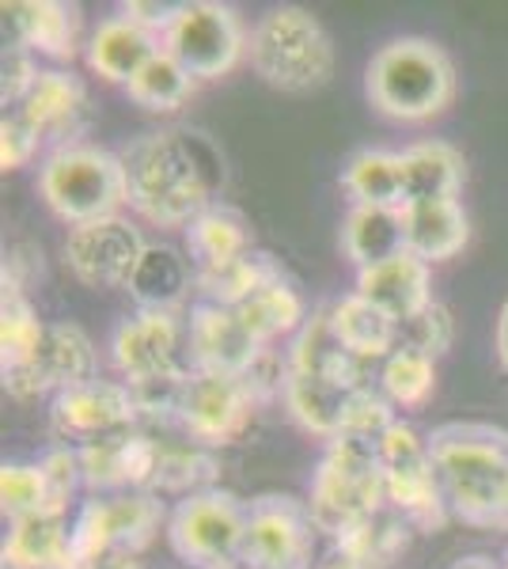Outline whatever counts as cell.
I'll use <instances>...</instances> for the list:
<instances>
[{
    "label": "cell",
    "mask_w": 508,
    "mask_h": 569,
    "mask_svg": "<svg viewBox=\"0 0 508 569\" xmlns=\"http://www.w3.org/2000/svg\"><path fill=\"white\" fill-rule=\"evenodd\" d=\"M4 23L12 27V42L31 50L34 58L72 61L80 46V8L64 0H4Z\"/></svg>",
    "instance_id": "cell-21"
},
{
    "label": "cell",
    "mask_w": 508,
    "mask_h": 569,
    "mask_svg": "<svg viewBox=\"0 0 508 569\" xmlns=\"http://www.w3.org/2000/svg\"><path fill=\"white\" fill-rule=\"evenodd\" d=\"M353 292L402 327L432 305V266L414 251H399L391 259L357 270Z\"/></svg>",
    "instance_id": "cell-20"
},
{
    "label": "cell",
    "mask_w": 508,
    "mask_h": 569,
    "mask_svg": "<svg viewBox=\"0 0 508 569\" xmlns=\"http://www.w3.org/2000/svg\"><path fill=\"white\" fill-rule=\"evenodd\" d=\"M281 278H285V270L273 262V254L247 251L243 259L220 266V270L198 273V300H212V305L239 308L243 300H251L255 292H262L266 284H273Z\"/></svg>",
    "instance_id": "cell-35"
},
{
    "label": "cell",
    "mask_w": 508,
    "mask_h": 569,
    "mask_svg": "<svg viewBox=\"0 0 508 569\" xmlns=\"http://www.w3.org/2000/svg\"><path fill=\"white\" fill-rule=\"evenodd\" d=\"M327 311H330V327H335V335L341 338V346H346V350L353 353L357 361L380 365L387 353L399 350L402 327L395 323L387 311H380L376 305H368L365 297H357V292H349V297L335 300V305H330Z\"/></svg>",
    "instance_id": "cell-28"
},
{
    "label": "cell",
    "mask_w": 508,
    "mask_h": 569,
    "mask_svg": "<svg viewBox=\"0 0 508 569\" xmlns=\"http://www.w3.org/2000/svg\"><path fill=\"white\" fill-rule=\"evenodd\" d=\"M145 247L149 243H145L141 228L122 213H114L69 228V236H64V266L84 289H129V278H133Z\"/></svg>",
    "instance_id": "cell-14"
},
{
    "label": "cell",
    "mask_w": 508,
    "mask_h": 569,
    "mask_svg": "<svg viewBox=\"0 0 508 569\" xmlns=\"http://www.w3.org/2000/svg\"><path fill=\"white\" fill-rule=\"evenodd\" d=\"M220 569H243V566H239V562H236V566H220Z\"/></svg>",
    "instance_id": "cell-49"
},
{
    "label": "cell",
    "mask_w": 508,
    "mask_h": 569,
    "mask_svg": "<svg viewBox=\"0 0 508 569\" xmlns=\"http://www.w3.org/2000/svg\"><path fill=\"white\" fill-rule=\"evenodd\" d=\"M16 114L39 133V141H58L77 144L72 137L84 130L88 122V88L77 72L69 69H42V77L34 80V88L27 91V99L16 107Z\"/></svg>",
    "instance_id": "cell-19"
},
{
    "label": "cell",
    "mask_w": 508,
    "mask_h": 569,
    "mask_svg": "<svg viewBox=\"0 0 508 569\" xmlns=\"http://www.w3.org/2000/svg\"><path fill=\"white\" fill-rule=\"evenodd\" d=\"M289 369L319 376V380H330L346 391H365L368 388V369L372 365L357 361L353 353L341 346V338L330 327V311H311L308 323L300 327V335L292 338V350L285 353Z\"/></svg>",
    "instance_id": "cell-22"
},
{
    "label": "cell",
    "mask_w": 508,
    "mask_h": 569,
    "mask_svg": "<svg viewBox=\"0 0 508 569\" xmlns=\"http://www.w3.org/2000/svg\"><path fill=\"white\" fill-rule=\"evenodd\" d=\"M99 376V357L91 338L77 323H46V338L39 353L27 365L16 369H0L4 391L20 402L42 399V395H58L64 388H77Z\"/></svg>",
    "instance_id": "cell-16"
},
{
    "label": "cell",
    "mask_w": 508,
    "mask_h": 569,
    "mask_svg": "<svg viewBox=\"0 0 508 569\" xmlns=\"http://www.w3.org/2000/svg\"><path fill=\"white\" fill-rule=\"evenodd\" d=\"M198 289V270L190 254H182L175 243H149L129 278V297L141 311H175L187 300V292Z\"/></svg>",
    "instance_id": "cell-26"
},
{
    "label": "cell",
    "mask_w": 508,
    "mask_h": 569,
    "mask_svg": "<svg viewBox=\"0 0 508 569\" xmlns=\"http://www.w3.org/2000/svg\"><path fill=\"white\" fill-rule=\"evenodd\" d=\"M122 16H129L133 23H141L145 31H152V34H168V27L171 20L179 16V4H156V0H126L122 8H118Z\"/></svg>",
    "instance_id": "cell-44"
},
{
    "label": "cell",
    "mask_w": 508,
    "mask_h": 569,
    "mask_svg": "<svg viewBox=\"0 0 508 569\" xmlns=\"http://www.w3.org/2000/svg\"><path fill=\"white\" fill-rule=\"evenodd\" d=\"M341 251H346V259L353 262L357 270L406 251L402 209L353 206L346 217V224H341Z\"/></svg>",
    "instance_id": "cell-31"
},
{
    "label": "cell",
    "mask_w": 508,
    "mask_h": 569,
    "mask_svg": "<svg viewBox=\"0 0 508 569\" xmlns=\"http://www.w3.org/2000/svg\"><path fill=\"white\" fill-rule=\"evenodd\" d=\"M372 107L399 122H429L456 99V66L429 39H391L372 53L365 72Z\"/></svg>",
    "instance_id": "cell-3"
},
{
    "label": "cell",
    "mask_w": 508,
    "mask_h": 569,
    "mask_svg": "<svg viewBox=\"0 0 508 569\" xmlns=\"http://www.w3.org/2000/svg\"><path fill=\"white\" fill-rule=\"evenodd\" d=\"M247 251H255L251 224H247V217L239 213V209L217 201V206H209L198 220H190L187 254H190V262L198 273L220 270V266L243 259Z\"/></svg>",
    "instance_id": "cell-29"
},
{
    "label": "cell",
    "mask_w": 508,
    "mask_h": 569,
    "mask_svg": "<svg viewBox=\"0 0 508 569\" xmlns=\"http://www.w3.org/2000/svg\"><path fill=\"white\" fill-rule=\"evenodd\" d=\"M160 528H168L160 493H88L72 517L69 569H99L110 558H141Z\"/></svg>",
    "instance_id": "cell-5"
},
{
    "label": "cell",
    "mask_w": 508,
    "mask_h": 569,
    "mask_svg": "<svg viewBox=\"0 0 508 569\" xmlns=\"http://www.w3.org/2000/svg\"><path fill=\"white\" fill-rule=\"evenodd\" d=\"M39 194L69 228L114 217L126 206L122 160L84 141L53 149L39 171Z\"/></svg>",
    "instance_id": "cell-6"
},
{
    "label": "cell",
    "mask_w": 508,
    "mask_h": 569,
    "mask_svg": "<svg viewBox=\"0 0 508 569\" xmlns=\"http://www.w3.org/2000/svg\"><path fill=\"white\" fill-rule=\"evenodd\" d=\"M451 569H501V562H494V558H486V555H467Z\"/></svg>",
    "instance_id": "cell-46"
},
{
    "label": "cell",
    "mask_w": 508,
    "mask_h": 569,
    "mask_svg": "<svg viewBox=\"0 0 508 569\" xmlns=\"http://www.w3.org/2000/svg\"><path fill=\"white\" fill-rule=\"evenodd\" d=\"M163 50L190 72L193 80H220L236 69L247 50L239 16L217 0H182L179 16L163 34Z\"/></svg>",
    "instance_id": "cell-12"
},
{
    "label": "cell",
    "mask_w": 508,
    "mask_h": 569,
    "mask_svg": "<svg viewBox=\"0 0 508 569\" xmlns=\"http://www.w3.org/2000/svg\"><path fill=\"white\" fill-rule=\"evenodd\" d=\"M311 569H357V566H353V562H346V558H341L338 550H330V555L322 558V562L311 566Z\"/></svg>",
    "instance_id": "cell-47"
},
{
    "label": "cell",
    "mask_w": 508,
    "mask_h": 569,
    "mask_svg": "<svg viewBox=\"0 0 508 569\" xmlns=\"http://www.w3.org/2000/svg\"><path fill=\"white\" fill-rule=\"evenodd\" d=\"M451 338H456V319H451V311L440 305V300H432L421 316L402 323V346L421 350L425 357H432V361L451 350Z\"/></svg>",
    "instance_id": "cell-41"
},
{
    "label": "cell",
    "mask_w": 508,
    "mask_h": 569,
    "mask_svg": "<svg viewBox=\"0 0 508 569\" xmlns=\"http://www.w3.org/2000/svg\"><path fill=\"white\" fill-rule=\"evenodd\" d=\"M239 319H243V327L251 330V338L258 346H270L277 342V338H297L300 327L308 323V308H303L300 292L292 289L289 278L266 284L262 292H255L251 300H243V305L236 308Z\"/></svg>",
    "instance_id": "cell-33"
},
{
    "label": "cell",
    "mask_w": 508,
    "mask_h": 569,
    "mask_svg": "<svg viewBox=\"0 0 508 569\" xmlns=\"http://www.w3.org/2000/svg\"><path fill=\"white\" fill-rule=\"evenodd\" d=\"M494 346H497V365H501V372L508 376V300L501 305V316H497V338H494Z\"/></svg>",
    "instance_id": "cell-45"
},
{
    "label": "cell",
    "mask_w": 508,
    "mask_h": 569,
    "mask_svg": "<svg viewBox=\"0 0 508 569\" xmlns=\"http://www.w3.org/2000/svg\"><path fill=\"white\" fill-rule=\"evenodd\" d=\"M39 77H42V69H39V61H34V53L16 42L8 46L4 58H0V103H4V110L20 107Z\"/></svg>",
    "instance_id": "cell-42"
},
{
    "label": "cell",
    "mask_w": 508,
    "mask_h": 569,
    "mask_svg": "<svg viewBox=\"0 0 508 569\" xmlns=\"http://www.w3.org/2000/svg\"><path fill=\"white\" fill-rule=\"evenodd\" d=\"M39 463H42L46 486H50V509L53 512H69L72 498H77L80 486H84L80 452L72 445H53V448H46V456Z\"/></svg>",
    "instance_id": "cell-40"
},
{
    "label": "cell",
    "mask_w": 508,
    "mask_h": 569,
    "mask_svg": "<svg viewBox=\"0 0 508 569\" xmlns=\"http://www.w3.org/2000/svg\"><path fill=\"white\" fill-rule=\"evenodd\" d=\"M42 338L46 323L31 300H27V289L4 278V292H0V369L27 365L39 353Z\"/></svg>",
    "instance_id": "cell-37"
},
{
    "label": "cell",
    "mask_w": 508,
    "mask_h": 569,
    "mask_svg": "<svg viewBox=\"0 0 508 569\" xmlns=\"http://www.w3.org/2000/svg\"><path fill=\"white\" fill-rule=\"evenodd\" d=\"M384 501V471H380V445L357 437L327 440V452L311 475L308 509L316 528L335 539L341 528L376 512Z\"/></svg>",
    "instance_id": "cell-7"
},
{
    "label": "cell",
    "mask_w": 508,
    "mask_h": 569,
    "mask_svg": "<svg viewBox=\"0 0 508 569\" xmlns=\"http://www.w3.org/2000/svg\"><path fill=\"white\" fill-rule=\"evenodd\" d=\"M376 383L395 410H418L437 388V361L399 342V350H391L376 365Z\"/></svg>",
    "instance_id": "cell-36"
},
{
    "label": "cell",
    "mask_w": 508,
    "mask_h": 569,
    "mask_svg": "<svg viewBox=\"0 0 508 569\" xmlns=\"http://www.w3.org/2000/svg\"><path fill=\"white\" fill-rule=\"evenodd\" d=\"M99 569H149L141 562V558H110V562H103Z\"/></svg>",
    "instance_id": "cell-48"
},
{
    "label": "cell",
    "mask_w": 508,
    "mask_h": 569,
    "mask_svg": "<svg viewBox=\"0 0 508 569\" xmlns=\"http://www.w3.org/2000/svg\"><path fill=\"white\" fill-rule=\"evenodd\" d=\"M384 501L414 531H440L448 520V498L440 486L437 463L429 452V437H421L410 421H395L380 440Z\"/></svg>",
    "instance_id": "cell-8"
},
{
    "label": "cell",
    "mask_w": 508,
    "mask_h": 569,
    "mask_svg": "<svg viewBox=\"0 0 508 569\" xmlns=\"http://www.w3.org/2000/svg\"><path fill=\"white\" fill-rule=\"evenodd\" d=\"M163 50V39L152 31H145L141 23H133L129 16H110L96 27V34L88 39V66L96 77H103L107 84H129L156 53Z\"/></svg>",
    "instance_id": "cell-23"
},
{
    "label": "cell",
    "mask_w": 508,
    "mask_h": 569,
    "mask_svg": "<svg viewBox=\"0 0 508 569\" xmlns=\"http://www.w3.org/2000/svg\"><path fill=\"white\" fill-rule=\"evenodd\" d=\"M414 528L406 525L395 509L380 505L376 512L353 520L349 528H341L330 539V550H338L346 562H353L357 569H391L410 547Z\"/></svg>",
    "instance_id": "cell-27"
},
{
    "label": "cell",
    "mask_w": 508,
    "mask_h": 569,
    "mask_svg": "<svg viewBox=\"0 0 508 569\" xmlns=\"http://www.w3.org/2000/svg\"><path fill=\"white\" fill-rule=\"evenodd\" d=\"M341 187L353 198V206H384L402 209L406 187H402V152L387 149H360L341 168Z\"/></svg>",
    "instance_id": "cell-32"
},
{
    "label": "cell",
    "mask_w": 508,
    "mask_h": 569,
    "mask_svg": "<svg viewBox=\"0 0 508 569\" xmlns=\"http://www.w3.org/2000/svg\"><path fill=\"white\" fill-rule=\"evenodd\" d=\"M402 187L406 206L432 198H459L464 187V156L448 141H418L402 149Z\"/></svg>",
    "instance_id": "cell-30"
},
{
    "label": "cell",
    "mask_w": 508,
    "mask_h": 569,
    "mask_svg": "<svg viewBox=\"0 0 508 569\" xmlns=\"http://www.w3.org/2000/svg\"><path fill=\"white\" fill-rule=\"evenodd\" d=\"M39 144H42L39 133L16 110H4V118H0V168L4 171L27 168L34 160V152H39Z\"/></svg>",
    "instance_id": "cell-43"
},
{
    "label": "cell",
    "mask_w": 508,
    "mask_h": 569,
    "mask_svg": "<svg viewBox=\"0 0 508 569\" xmlns=\"http://www.w3.org/2000/svg\"><path fill=\"white\" fill-rule=\"evenodd\" d=\"M0 509L8 520L39 517L50 509V486H46L39 460H8L0 467Z\"/></svg>",
    "instance_id": "cell-39"
},
{
    "label": "cell",
    "mask_w": 508,
    "mask_h": 569,
    "mask_svg": "<svg viewBox=\"0 0 508 569\" xmlns=\"http://www.w3.org/2000/svg\"><path fill=\"white\" fill-rule=\"evenodd\" d=\"M69 512H39V517L8 520L0 562H4V569H69Z\"/></svg>",
    "instance_id": "cell-25"
},
{
    "label": "cell",
    "mask_w": 508,
    "mask_h": 569,
    "mask_svg": "<svg viewBox=\"0 0 508 569\" xmlns=\"http://www.w3.org/2000/svg\"><path fill=\"white\" fill-rule=\"evenodd\" d=\"M501 569H508V555H505V558H501Z\"/></svg>",
    "instance_id": "cell-50"
},
{
    "label": "cell",
    "mask_w": 508,
    "mask_h": 569,
    "mask_svg": "<svg viewBox=\"0 0 508 569\" xmlns=\"http://www.w3.org/2000/svg\"><path fill=\"white\" fill-rule=\"evenodd\" d=\"M251 69L270 88L316 91L335 77V42L308 8L281 4L255 23L247 39Z\"/></svg>",
    "instance_id": "cell-4"
},
{
    "label": "cell",
    "mask_w": 508,
    "mask_h": 569,
    "mask_svg": "<svg viewBox=\"0 0 508 569\" xmlns=\"http://www.w3.org/2000/svg\"><path fill=\"white\" fill-rule=\"evenodd\" d=\"M77 452H80V467H84L88 493H129V490L152 493L160 437H152L149 429L137 426L129 433L77 448Z\"/></svg>",
    "instance_id": "cell-18"
},
{
    "label": "cell",
    "mask_w": 508,
    "mask_h": 569,
    "mask_svg": "<svg viewBox=\"0 0 508 569\" xmlns=\"http://www.w3.org/2000/svg\"><path fill=\"white\" fill-rule=\"evenodd\" d=\"M266 346H258L251 330L243 327L236 308L198 300L187 319V361L190 369L247 376L262 361Z\"/></svg>",
    "instance_id": "cell-17"
},
{
    "label": "cell",
    "mask_w": 508,
    "mask_h": 569,
    "mask_svg": "<svg viewBox=\"0 0 508 569\" xmlns=\"http://www.w3.org/2000/svg\"><path fill=\"white\" fill-rule=\"evenodd\" d=\"M168 543L179 562L190 569H220L239 562L247 531V501H239L232 490H201L182 498L168 512Z\"/></svg>",
    "instance_id": "cell-9"
},
{
    "label": "cell",
    "mask_w": 508,
    "mask_h": 569,
    "mask_svg": "<svg viewBox=\"0 0 508 569\" xmlns=\"http://www.w3.org/2000/svg\"><path fill=\"white\" fill-rule=\"evenodd\" d=\"M126 206L156 228H182L225 194V156L198 130H156L129 141L122 152Z\"/></svg>",
    "instance_id": "cell-1"
},
{
    "label": "cell",
    "mask_w": 508,
    "mask_h": 569,
    "mask_svg": "<svg viewBox=\"0 0 508 569\" xmlns=\"http://www.w3.org/2000/svg\"><path fill=\"white\" fill-rule=\"evenodd\" d=\"M429 452L448 509L478 528H505L508 433L486 421H445L429 433Z\"/></svg>",
    "instance_id": "cell-2"
},
{
    "label": "cell",
    "mask_w": 508,
    "mask_h": 569,
    "mask_svg": "<svg viewBox=\"0 0 508 569\" xmlns=\"http://www.w3.org/2000/svg\"><path fill=\"white\" fill-rule=\"evenodd\" d=\"M182 350H187V323H179L175 311L137 308L110 335V361H114L126 388L133 391L190 372Z\"/></svg>",
    "instance_id": "cell-13"
},
{
    "label": "cell",
    "mask_w": 508,
    "mask_h": 569,
    "mask_svg": "<svg viewBox=\"0 0 508 569\" xmlns=\"http://www.w3.org/2000/svg\"><path fill=\"white\" fill-rule=\"evenodd\" d=\"M50 426L58 445L84 448L141 426V407L122 380H88L50 399Z\"/></svg>",
    "instance_id": "cell-15"
},
{
    "label": "cell",
    "mask_w": 508,
    "mask_h": 569,
    "mask_svg": "<svg viewBox=\"0 0 508 569\" xmlns=\"http://www.w3.org/2000/svg\"><path fill=\"white\" fill-rule=\"evenodd\" d=\"M258 402L262 399H258L247 376L190 369L179 391V407H175V426L193 445L225 448L243 437Z\"/></svg>",
    "instance_id": "cell-11"
},
{
    "label": "cell",
    "mask_w": 508,
    "mask_h": 569,
    "mask_svg": "<svg viewBox=\"0 0 508 569\" xmlns=\"http://www.w3.org/2000/svg\"><path fill=\"white\" fill-rule=\"evenodd\" d=\"M190 91H193V77L168 50L156 53L149 66L126 84V96L133 99L137 107L152 110V114H175V110L190 99Z\"/></svg>",
    "instance_id": "cell-38"
},
{
    "label": "cell",
    "mask_w": 508,
    "mask_h": 569,
    "mask_svg": "<svg viewBox=\"0 0 508 569\" xmlns=\"http://www.w3.org/2000/svg\"><path fill=\"white\" fill-rule=\"evenodd\" d=\"M220 475V460L212 456V448L193 445V440H160V456H156V475H152V493H190L212 490Z\"/></svg>",
    "instance_id": "cell-34"
},
{
    "label": "cell",
    "mask_w": 508,
    "mask_h": 569,
    "mask_svg": "<svg viewBox=\"0 0 508 569\" xmlns=\"http://www.w3.org/2000/svg\"><path fill=\"white\" fill-rule=\"evenodd\" d=\"M406 251H414L425 262H448L470 240V220L459 198H432L402 206Z\"/></svg>",
    "instance_id": "cell-24"
},
{
    "label": "cell",
    "mask_w": 508,
    "mask_h": 569,
    "mask_svg": "<svg viewBox=\"0 0 508 569\" xmlns=\"http://www.w3.org/2000/svg\"><path fill=\"white\" fill-rule=\"evenodd\" d=\"M316 528L308 501L289 493H262L247 501V531L239 547L243 569H311L316 566Z\"/></svg>",
    "instance_id": "cell-10"
}]
</instances>
